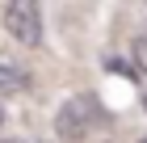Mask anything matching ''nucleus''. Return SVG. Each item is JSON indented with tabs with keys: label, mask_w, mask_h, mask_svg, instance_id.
Returning <instances> with one entry per match:
<instances>
[{
	"label": "nucleus",
	"mask_w": 147,
	"mask_h": 143,
	"mask_svg": "<svg viewBox=\"0 0 147 143\" xmlns=\"http://www.w3.org/2000/svg\"><path fill=\"white\" fill-rule=\"evenodd\" d=\"M4 30H9L21 46H38L42 42V13H38V4L34 0L4 4Z\"/></svg>",
	"instance_id": "nucleus-2"
},
{
	"label": "nucleus",
	"mask_w": 147,
	"mask_h": 143,
	"mask_svg": "<svg viewBox=\"0 0 147 143\" xmlns=\"http://www.w3.org/2000/svg\"><path fill=\"white\" fill-rule=\"evenodd\" d=\"M0 126H4V110H0Z\"/></svg>",
	"instance_id": "nucleus-7"
},
{
	"label": "nucleus",
	"mask_w": 147,
	"mask_h": 143,
	"mask_svg": "<svg viewBox=\"0 0 147 143\" xmlns=\"http://www.w3.org/2000/svg\"><path fill=\"white\" fill-rule=\"evenodd\" d=\"M105 67H109V72H122V76H135V67H126L122 59H105Z\"/></svg>",
	"instance_id": "nucleus-5"
},
{
	"label": "nucleus",
	"mask_w": 147,
	"mask_h": 143,
	"mask_svg": "<svg viewBox=\"0 0 147 143\" xmlns=\"http://www.w3.org/2000/svg\"><path fill=\"white\" fill-rule=\"evenodd\" d=\"M130 59H135V76H147V34H143V38H135Z\"/></svg>",
	"instance_id": "nucleus-4"
},
{
	"label": "nucleus",
	"mask_w": 147,
	"mask_h": 143,
	"mask_svg": "<svg viewBox=\"0 0 147 143\" xmlns=\"http://www.w3.org/2000/svg\"><path fill=\"white\" fill-rule=\"evenodd\" d=\"M143 110H147V97H143Z\"/></svg>",
	"instance_id": "nucleus-8"
},
{
	"label": "nucleus",
	"mask_w": 147,
	"mask_h": 143,
	"mask_svg": "<svg viewBox=\"0 0 147 143\" xmlns=\"http://www.w3.org/2000/svg\"><path fill=\"white\" fill-rule=\"evenodd\" d=\"M105 114H101V101L92 97V93H80V97H71L63 110H59V118H55V131L63 135V139H84V135L101 122Z\"/></svg>",
	"instance_id": "nucleus-1"
},
{
	"label": "nucleus",
	"mask_w": 147,
	"mask_h": 143,
	"mask_svg": "<svg viewBox=\"0 0 147 143\" xmlns=\"http://www.w3.org/2000/svg\"><path fill=\"white\" fill-rule=\"evenodd\" d=\"M30 84V76H25L17 63H9V59H0V93H13V88H25Z\"/></svg>",
	"instance_id": "nucleus-3"
},
{
	"label": "nucleus",
	"mask_w": 147,
	"mask_h": 143,
	"mask_svg": "<svg viewBox=\"0 0 147 143\" xmlns=\"http://www.w3.org/2000/svg\"><path fill=\"white\" fill-rule=\"evenodd\" d=\"M139 143H147V139H139Z\"/></svg>",
	"instance_id": "nucleus-9"
},
{
	"label": "nucleus",
	"mask_w": 147,
	"mask_h": 143,
	"mask_svg": "<svg viewBox=\"0 0 147 143\" xmlns=\"http://www.w3.org/2000/svg\"><path fill=\"white\" fill-rule=\"evenodd\" d=\"M0 143H21V139H0Z\"/></svg>",
	"instance_id": "nucleus-6"
}]
</instances>
